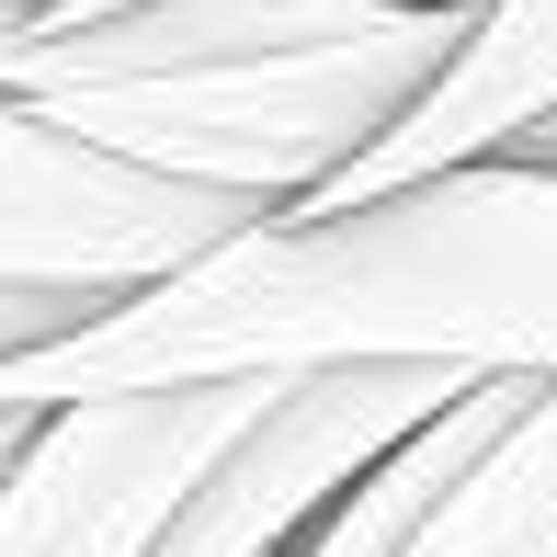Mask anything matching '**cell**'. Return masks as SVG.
Masks as SVG:
<instances>
[{
    "mask_svg": "<svg viewBox=\"0 0 557 557\" xmlns=\"http://www.w3.org/2000/svg\"><path fill=\"white\" fill-rule=\"evenodd\" d=\"M410 364L455 387H557V171L455 160L410 194L331 216H262L183 285L125 296L91 331L12 352L0 410H81L148 387Z\"/></svg>",
    "mask_w": 557,
    "mask_h": 557,
    "instance_id": "1",
    "label": "cell"
},
{
    "mask_svg": "<svg viewBox=\"0 0 557 557\" xmlns=\"http://www.w3.org/2000/svg\"><path fill=\"white\" fill-rule=\"evenodd\" d=\"M455 398H467L455 375H410V364L273 375L262 410H250V433L194 478V500L171 512V535L148 557H296L398 444L433 433Z\"/></svg>",
    "mask_w": 557,
    "mask_h": 557,
    "instance_id": "3",
    "label": "cell"
},
{
    "mask_svg": "<svg viewBox=\"0 0 557 557\" xmlns=\"http://www.w3.org/2000/svg\"><path fill=\"white\" fill-rule=\"evenodd\" d=\"M410 557H557V387L512 421V444L444 500Z\"/></svg>",
    "mask_w": 557,
    "mask_h": 557,
    "instance_id": "6",
    "label": "cell"
},
{
    "mask_svg": "<svg viewBox=\"0 0 557 557\" xmlns=\"http://www.w3.org/2000/svg\"><path fill=\"white\" fill-rule=\"evenodd\" d=\"M262 387L273 375L46 410L0 478V557H148L171 535V512L194 500V478L250 433Z\"/></svg>",
    "mask_w": 557,
    "mask_h": 557,
    "instance_id": "4",
    "label": "cell"
},
{
    "mask_svg": "<svg viewBox=\"0 0 557 557\" xmlns=\"http://www.w3.org/2000/svg\"><path fill=\"white\" fill-rule=\"evenodd\" d=\"M239 227H262V206L137 171L114 148L69 137L58 114L0 103V285L125 308V296H160L194 262H216Z\"/></svg>",
    "mask_w": 557,
    "mask_h": 557,
    "instance_id": "2",
    "label": "cell"
},
{
    "mask_svg": "<svg viewBox=\"0 0 557 557\" xmlns=\"http://www.w3.org/2000/svg\"><path fill=\"white\" fill-rule=\"evenodd\" d=\"M546 114H557V0H490L478 46L433 81V103L398 125L375 160H352L331 194H308L296 216L364 206V194H410V183H433L455 160H500V148H523Z\"/></svg>",
    "mask_w": 557,
    "mask_h": 557,
    "instance_id": "5",
    "label": "cell"
},
{
    "mask_svg": "<svg viewBox=\"0 0 557 557\" xmlns=\"http://www.w3.org/2000/svg\"><path fill=\"white\" fill-rule=\"evenodd\" d=\"M546 125H557V114H546ZM546 125H535V137H546Z\"/></svg>",
    "mask_w": 557,
    "mask_h": 557,
    "instance_id": "10",
    "label": "cell"
},
{
    "mask_svg": "<svg viewBox=\"0 0 557 557\" xmlns=\"http://www.w3.org/2000/svg\"><path fill=\"white\" fill-rule=\"evenodd\" d=\"M35 444V410H0V478H12V455Z\"/></svg>",
    "mask_w": 557,
    "mask_h": 557,
    "instance_id": "9",
    "label": "cell"
},
{
    "mask_svg": "<svg viewBox=\"0 0 557 557\" xmlns=\"http://www.w3.org/2000/svg\"><path fill=\"white\" fill-rule=\"evenodd\" d=\"M91 296H46V285H0V364L12 352H46V342H69V331H91Z\"/></svg>",
    "mask_w": 557,
    "mask_h": 557,
    "instance_id": "7",
    "label": "cell"
},
{
    "mask_svg": "<svg viewBox=\"0 0 557 557\" xmlns=\"http://www.w3.org/2000/svg\"><path fill=\"white\" fill-rule=\"evenodd\" d=\"M81 0H0V23H69Z\"/></svg>",
    "mask_w": 557,
    "mask_h": 557,
    "instance_id": "8",
    "label": "cell"
}]
</instances>
